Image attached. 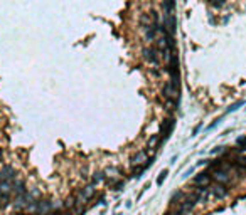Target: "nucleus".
Wrapping results in <instances>:
<instances>
[{"mask_svg":"<svg viewBox=\"0 0 246 215\" xmlns=\"http://www.w3.org/2000/svg\"><path fill=\"white\" fill-rule=\"evenodd\" d=\"M142 56H143V59L147 61L150 66H159L160 61H162V57H160V52H159V49H157L155 45H150V47H143V49H142Z\"/></svg>","mask_w":246,"mask_h":215,"instance_id":"f257e3e1","label":"nucleus"},{"mask_svg":"<svg viewBox=\"0 0 246 215\" xmlns=\"http://www.w3.org/2000/svg\"><path fill=\"white\" fill-rule=\"evenodd\" d=\"M174 126H175V118H174V116H169V118H167V119L162 123L160 131H159V139H160V143H162V145L167 141V138L172 135Z\"/></svg>","mask_w":246,"mask_h":215,"instance_id":"f03ea898","label":"nucleus"},{"mask_svg":"<svg viewBox=\"0 0 246 215\" xmlns=\"http://www.w3.org/2000/svg\"><path fill=\"white\" fill-rule=\"evenodd\" d=\"M160 25H162L163 32H167L170 35H175V29H177L175 15H163V19L160 20Z\"/></svg>","mask_w":246,"mask_h":215,"instance_id":"7ed1b4c3","label":"nucleus"},{"mask_svg":"<svg viewBox=\"0 0 246 215\" xmlns=\"http://www.w3.org/2000/svg\"><path fill=\"white\" fill-rule=\"evenodd\" d=\"M162 94H163V99H179V88H175L174 84H170L167 81L162 88Z\"/></svg>","mask_w":246,"mask_h":215,"instance_id":"20e7f679","label":"nucleus"},{"mask_svg":"<svg viewBox=\"0 0 246 215\" xmlns=\"http://www.w3.org/2000/svg\"><path fill=\"white\" fill-rule=\"evenodd\" d=\"M15 177L17 175H15L14 166H10V165H2V168H0V182H12Z\"/></svg>","mask_w":246,"mask_h":215,"instance_id":"39448f33","label":"nucleus"},{"mask_svg":"<svg viewBox=\"0 0 246 215\" xmlns=\"http://www.w3.org/2000/svg\"><path fill=\"white\" fill-rule=\"evenodd\" d=\"M154 19H152V15H150V12H145V14H142L140 17H138V25H140V29L142 30H147V29H150L152 25H154Z\"/></svg>","mask_w":246,"mask_h":215,"instance_id":"423d86ee","label":"nucleus"},{"mask_svg":"<svg viewBox=\"0 0 246 215\" xmlns=\"http://www.w3.org/2000/svg\"><path fill=\"white\" fill-rule=\"evenodd\" d=\"M162 10H163V15H174L175 2L174 0H162Z\"/></svg>","mask_w":246,"mask_h":215,"instance_id":"0eeeda50","label":"nucleus"},{"mask_svg":"<svg viewBox=\"0 0 246 215\" xmlns=\"http://www.w3.org/2000/svg\"><path fill=\"white\" fill-rule=\"evenodd\" d=\"M160 146H162V143L159 139V135H154V136H150V139L147 143V151H157Z\"/></svg>","mask_w":246,"mask_h":215,"instance_id":"6e6552de","label":"nucleus"},{"mask_svg":"<svg viewBox=\"0 0 246 215\" xmlns=\"http://www.w3.org/2000/svg\"><path fill=\"white\" fill-rule=\"evenodd\" d=\"M212 193H214L217 198H223V197L228 193V187H226V185H223V183H216L214 188H212Z\"/></svg>","mask_w":246,"mask_h":215,"instance_id":"1a4fd4ad","label":"nucleus"},{"mask_svg":"<svg viewBox=\"0 0 246 215\" xmlns=\"http://www.w3.org/2000/svg\"><path fill=\"white\" fill-rule=\"evenodd\" d=\"M103 182H105V173H103V171H96V173L91 175V185L98 187V185L103 183Z\"/></svg>","mask_w":246,"mask_h":215,"instance_id":"9d476101","label":"nucleus"},{"mask_svg":"<svg viewBox=\"0 0 246 215\" xmlns=\"http://www.w3.org/2000/svg\"><path fill=\"white\" fill-rule=\"evenodd\" d=\"M150 71H152V76H155V77H160V76H163V67H160V64L159 66H152L150 67Z\"/></svg>","mask_w":246,"mask_h":215,"instance_id":"9b49d317","label":"nucleus"},{"mask_svg":"<svg viewBox=\"0 0 246 215\" xmlns=\"http://www.w3.org/2000/svg\"><path fill=\"white\" fill-rule=\"evenodd\" d=\"M165 177H167V170H163L162 173H160V177H159V180H157V183L160 185V183H162L163 180H165Z\"/></svg>","mask_w":246,"mask_h":215,"instance_id":"f8f14e48","label":"nucleus"},{"mask_svg":"<svg viewBox=\"0 0 246 215\" xmlns=\"http://www.w3.org/2000/svg\"><path fill=\"white\" fill-rule=\"evenodd\" d=\"M226 151V148H224V146H217L216 150H212V153H217V155H221V153H224Z\"/></svg>","mask_w":246,"mask_h":215,"instance_id":"ddd939ff","label":"nucleus"},{"mask_svg":"<svg viewBox=\"0 0 246 215\" xmlns=\"http://www.w3.org/2000/svg\"><path fill=\"white\" fill-rule=\"evenodd\" d=\"M241 104H243V103H236V104H233V106L229 108V111H236V109H238V108H240Z\"/></svg>","mask_w":246,"mask_h":215,"instance_id":"4468645a","label":"nucleus"},{"mask_svg":"<svg viewBox=\"0 0 246 215\" xmlns=\"http://www.w3.org/2000/svg\"><path fill=\"white\" fill-rule=\"evenodd\" d=\"M2 158H3V151H2V148H0V161H2Z\"/></svg>","mask_w":246,"mask_h":215,"instance_id":"2eb2a0df","label":"nucleus"},{"mask_svg":"<svg viewBox=\"0 0 246 215\" xmlns=\"http://www.w3.org/2000/svg\"><path fill=\"white\" fill-rule=\"evenodd\" d=\"M19 215H29V213H24V212H22V213H19Z\"/></svg>","mask_w":246,"mask_h":215,"instance_id":"dca6fc26","label":"nucleus"},{"mask_svg":"<svg viewBox=\"0 0 246 215\" xmlns=\"http://www.w3.org/2000/svg\"><path fill=\"white\" fill-rule=\"evenodd\" d=\"M0 210H2V209H0Z\"/></svg>","mask_w":246,"mask_h":215,"instance_id":"f3484780","label":"nucleus"}]
</instances>
